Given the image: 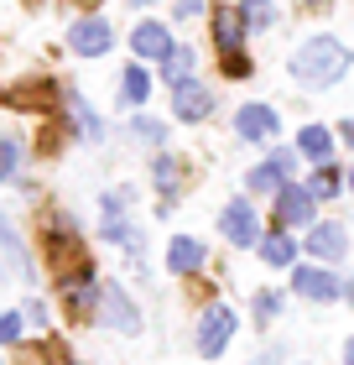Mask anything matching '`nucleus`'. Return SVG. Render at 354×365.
Listing matches in <instances>:
<instances>
[{
  "instance_id": "obj_1",
  "label": "nucleus",
  "mask_w": 354,
  "mask_h": 365,
  "mask_svg": "<svg viewBox=\"0 0 354 365\" xmlns=\"http://www.w3.org/2000/svg\"><path fill=\"white\" fill-rule=\"evenodd\" d=\"M344 68H349V47L333 42V37H313V42H302L292 53V78H297V84H308V89L339 84Z\"/></svg>"
},
{
  "instance_id": "obj_2",
  "label": "nucleus",
  "mask_w": 354,
  "mask_h": 365,
  "mask_svg": "<svg viewBox=\"0 0 354 365\" xmlns=\"http://www.w3.org/2000/svg\"><path fill=\"white\" fill-rule=\"evenodd\" d=\"M240 42H245V16L229 11V6H219L214 11V47H219V63H224L229 78L250 73V58L240 53Z\"/></svg>"
},
{
  "instance_id": "obj_3",
  "label": "nucleus",
  "mask_w": 354,
  "mask_h": 365,
  "mask_svg": "<svg viewBox=\"0 0 354 365\" xmlns=\"http://www.w3.org/2000/svg\"><path fill=\"white\" fill-rule=\"evenodd\" d=\"M99 324H110V329H120V334H136L141 329V313H136V303H130V297L115 287V282H105V287H99Z\"/></svg>"
},
{
  "instance_id": "obj_4",
  "label": "nucleus",
  "mask_w": 354,
  "mask_h": 365,
  "mask_svg": "<svg viewBox=\"0 0 354 365\" xmlns=\"http://www.w3.org/2000/svg\"><path fill=\"white\" fill-rule=\"evenodd\" d=\"M47 261L58 267V277H73L83 267V251H78V235L68 220H53V230H47Z\"/></svg>"
},
{
  "instance_id": "obj_5",
  "label": "nucleus",
  "mask_w": 354,
  "mask_h": 365,
  "mask_svg": "<svg viewBox=\"0 0 354 365\" xmlns=\"http://www.w3.org/2000/svg\"><path fill=\"white\" fill-rule=\"evenodd\" d=\"M110 42H115V31L105 16H83V21L68 26V47L78 58H99V53H110Z\"/></svg>"
},
{
  "instance_id": "obj_6",
  "label": "nucleus",
  "mask_w": 354,
  "mask_h": 365,
  "mask_svg": "<svg viewBox=\"0 0 354 365\" xmlns=\"http://www.w3.org/2000/svg\"><path fill=\"white\" fill-rule=\"evenodd\" d=\"M292 168H297V152H271V162L250 168L245 188H250V193H281L286 182H292Z\"/></svg>"
},
{
  "instance_id": "obj_7",
  "label": "nucleus",
  "mask_w": 354,
  "mask_h": 365,
  "mask_svg": "<svg viewBox=\"0 0 354 365\" xmlns=\"http://www.w3.org/2000/svg\"><path fill=\"white\" fill-rule=\"evenodd\" d=\"M219 230L229 235V245H261V220L250 209V198H234V204L219 214Z\"/></svg>"
},
{
  "instance_id": "obj_8",
  "label": "nucleus",
  "mask_w": 354,
  "mask_h": 365,
  "mask_svg": "<svg viewBox=\"0 0 354 365\" xmlns=\"http://www.w3.org/2000/svg\"><path fill=\"white\" fill-rule=\"evenodd\" d=\"M229 334H234V313H229V308H209L204 319H198V350H204V360L224 355Z\"/></svg>"
},
{
  "instance_id": "obj_9",
  "label": "nucleus",
  "mask_w": 354,
  "mask_h": 365,
  "mask_svg": "<svg viewBox=\"0 0 354 365\" xmlns=\"http://www.w3.org/2000/svg\"><path fill=\"white\" fill-rule=\"evenodd\" d=\"M313 204H318L313 188H297V182H286V188L276 193V220H281V225H308V220H313Z\"/></svg>"
},
{
  "instance_id": "obj_10",
  "label": "nucleus",
  "mask_w": 354,
  "mask_h": 365,
  "mask_svg": "<svg viewBox=\"0 0 354 365\" xmlns=\"http://www.w3.org/2000/svg\"><path fill=\"white\" fill-rule=\"evenodd\" d=\"M172 110L182 115V120H209V110H214V94L198 84V78H182V84L172 89Z\"/></svg>"
},
{
  "instance_id": "obj_11",
  "label": "nucleus",
  "mask_w": 354,
  "mask_h": 365,
  "mask_svg": "<svg viewBox=\"0 0 354 365\" xmlns=\"http://www.w3.org/2000/svg\"><path fill=\"white\" fill-rule=\"evenodd\" d=\"M292 287H297L302 297H313V303H328V297L344 292V282L328 277L323 267H297V272H292Z\"/></svg>"
},
{
  "instance_id": "obj_12",
  "label": "nucleus",
  "mask_w": 354,
  "mask_h": 365,
  "mask_svg": "<svg viewBox=\"0 0 354 365\" xmlns=\"http://www.w3.org/2000/svg\"><path fill=\"white\" fill-rule=\"evenodd\" d=\"M276 110L271 105H245L240 115H234V130H240L245 141H266V136H276Z\"/></svg>"
},
{
  "instance_id": "obj_13",
  "label": "nucleus",
  "mask_w": 354,
  "mask_h": 365,
  "mask_svg": "<svg viewBox=\"0 0 354 365\" xmlns=\"http://www.w3.org/2000/svg\"><path fill=\"white\" fill-rule=\"evenodd\" d=\"M204 261H209V251L198 240H188V235H177L172 245H167V272H172V277H188V272L204 267Z\"/></svg>"
},
{
  "instance_id": "obj_14",
  "label": "nucleus",
  "mask_w": 354,
  "mask_h": 365,
  "mask_svg": "<svg viewBox=\"0 0 354 365\" xmlns=\"http://www.w3.org/2000/svg\"><path fill=\"white\" fill-rule=\"evenodd\" d=\"M130 47H136L141 58H167L172 53V31H167L162 21H141L136 31H130Z\"/></svg>"
},
{
  "instance_id": "obj_15",
  "label": "nucleus",
  "mask_w": 354,
  "mask_h": 365,
  "mask_svg": "<svg viewBox=\"0 0 354 365\" xmlns=\"http://www.w3.org/2000/svg\"><path fill=\"white\" fill-rule=\"evenodd\" d=\"M297 152L308 157V162H318V168H323V162L333 157V130H328V125H302Z\"/></svg>"
},
{
  "instance_id": "obj_16",
  "label": "nucleus",
  "mask_w": 354,
  "mask_h": 365,
  "mask_svg": "<svg viewBox=\"0 0 354 365\" xmlns=\"http://www.w3.org/2000/svg\"><path fill=\"white\" fill-rule=\"evenodd\" d=\"M308 251L323 256V261H339V256H344V230H339V225H313Z\"/></svg>"
},
{
  "instance_id": "obj_17",
  "label": "nucleus",
  "mask_w": 354,
  "mask_h": 365,
  "mask_svg": "<svg viewBox=\"0 0 354 365\" xmlns=\"http://www.w3.org/2000/svg\"><path fill=\"white\" fill-rule=\"evenodd\" d=\"M0 251L11 256V267L21 272V277H31V256H26V245H21V235H16V230L0 220Z\"/></svg>"
},
{
  "instance_id": "obj_18",
  "label": "nucleus",
  "mask_w": 354,
  "mask_h": 365,
  "mask_svg": "<svg viewBox=\"0 0 354 365\" xmlns=\"http://www.w3.org/2000/svg\"><path fill=\"white\" fill-rule=\"evenodd\" d=\"M261 256L271 261V267H292L297 240H292V235H261Z\"/></svg>"
},
{
  "instance_id": "obj_19",
  "label": "nucleus",
  "mask_w": 354,
  "mask_h": 365,
  "mask_svg": "<svg viewBox=\"0 0 354 365\" xmlns=\"http://www.w3.org/2000/svg\"><path fill=\"white\" fill-rule=\"evenodd\" d=\"M120 94H125V105H146V94H151V73L141 68H125V78H120Z\"/></svg>"
},
{
  "instance_id": "obj_20",
  "label": "nucleus",
  "mask_w": 354,
  "mask_h": 365,
  "mask_svg": "<svg viewBox=\"0 0 354 365\" xmlns=\"http://www.w3.org/2000/svg\"><path fill=\"white\" fill-rule=\"evenodd\" d=\"M240 16H245V26H250V31L276 26V6H271V0H245V6H240Z\"/></svg>"
},
{
  "instance_id": "obj_21",
  "label": "nucleus",
  "mask_w": 354,
  "mask_h": 365,
  "mask_svg": "<svg viewBox=\"0 0 354 365\" xmlns=\"http://www.w3.org/2000/svg\"><path fill=\"white\" fill-rule=\"evenodd\" d=\"M188 68H193V53H188V47H172V53L162 58V73L172 78V84H182V78H188Z\"/></svg>"
},
{
  "instance_id": "obj_22",
  "label": "nucleus",
  "mask_w": 354,
  "mask_h": 365,
  "mask_svg": "<svg viewBox=\"0 0 354 365\" xmlns=\"http://www.w3.org/2000/svg\"><path fill=\"white\" fill-rule=\"evenodd\" d=\"M21 157H26V152H21V141H11V136L0 141V182H6V178H16V168H21Z\"/></svg>"
},
{
  "instance_id": "obj_23",
  "label": "nucleus",
  "mask_w": 354,
  "mask_h": 365,
  "mask_svg": "<svg viewBox=\"0 0 354 365\" xmlns=\"http://www.w3.org/2000/svg\"><path fill=\"white\" fill-rule=\"evenodd\" d=\"M339 182H344V178H339V173H333L328 162H323V168L313 173V182H308V188H313L318 198H333V193H339Z\"/></svg>"
},
{
  "instance_id": "obj_24",
  "label": "nucleus",
  "mask_w": 354,
  "mask_h": 365,
  "mask_svg": "<svg viewBox=\"0 0 354 365\" xmlns=\"http://www.w3.org/2000/svg\"><path fill=\"white\" fill-rule=\"evenodd\" d=\"M6 99L11 105H47V84H16L6 89Z\"/></svg>"
},
{
  "instance_id": "obj_25",
  "label": "nucleus",
  "mask_w": 354,
  "mask_h": 365,
  "mask_svg": "<svg viewBox=\"0 0 354 365\" xmlns=\"http://www.w3.org/2000/svg\"><path fill=\"white\" fill-rule=\"evenodd\" d=\"M73 120H78V130H83V136H89V141H99V136H105V125L94 120V110L83 105V99H73Z\"/></svg>"
},
{
  "instance_id": "obj_26",
  "label": "nucleus",
  "mask_w": 354,
  "mask_h": 365,
  "mask_svg": "<svg viewBox=\"0 0 354 365\" xmlns=\"http://www.w3.org/2000/svg\"><path fill=\"white\" fill-rule=\"evenodd\" d=\"M151 178H157V182H162V193H172V188H177V162H172V157H167V152H162L157 162H151Z\"/></svg>"
},
{
  "instance_id": "obj_27",
  "label": "nucleus",
  "mask_w": 354,
  "mask_h": 365,
  "mask_svg": "<svg viewBox=\"0 0 354 365\" xmlns=\"http://www.w3.org/2000/svg\"><path fill=\"white\" fill-rule=\"evenodd\" d=\"M26 329V313H0V344H16Z\"/></svg>"
},
{
  "instance_id": "obj_28",
  "label": "nucleus",
  "mask_w": 354,
  "mask_h": 365,
  "mask_svg": "<svg viewBox=\"0 0 354 365\" xmlns=\"http://www.w3.org/2000/svg\"><path fill=\"white\" fill-rule=\"evenodd\" d=\"M256 313H261V319H276V313H281V297H276V292H261V297H256Z\"/></svg>"
},
{
  "instance_id": "obj_29",
  "label": "nucleus",
  "mask_w": 354,
  "mask_h": 365,
  "mask_svg": "<svg viewBox=\"0 0 354 365\" xmlns=\"http://www.w3.org/2000/svg\"><path fill=\"white\" fill-rule=\"evenodd\" d=\"M136 136H141V141H157V146H162V125H157V120H136Z\"/></svg>"
},
{
  "instance_id": "obj_30",
  "label": "nucleus",
  "mask_w": 354,
  "mask_h": 365,
  "mask_svg": "<svg viewBox=\"0 0 354 365\" xmlns=\"http://www.w3.org/2000/svg\"><path fill=\"white\" fill-rule=\"evenodd\" d=\"M26 319H31V324L42 329V324H47V308H42V303H26Z\"/></svg>"
},
{
  "instance_id": "obj_31",
  "label": "nucleus",
  "mask_w": 354,
  "mask_h": 365,
  "mask_svg": "<svg viewBox=\"0 0 354 365\" xmlns=\"http://www.w3.org/2000/svg\"><path fill=\"white\" fill-rule=\"evenodd\" d=\"M344 365H354V339H349V344H344Z\"/></svg>"
},
{
  "instance_id": "obj_32",
  "label": "nucleus",
  "mask_w": 354,
  "mask_h": 365,
  "mask_svg": "<svg viewBox=\"0 0 354 365\" xmlns=\"http://www.w3.org/2000/svg\"><path fill=\"white\" fill-rule=\"evenodd\" d=\"M276 360H281V355H261V360H256V365H276Z\"/></svg>"
},
{
  "instance_id": "obj_33",
  "label": "nucleus",
  "mask_w": 354,
  "mask_h": 365,
  "mask_svg": "<svg viewBox=\"0 0 354 365\" xmlns=\"http://www.w3.org/2000/svg\"><path fill=\"white\" fill-rule=\"evenodd\" d=\"M349 193H354V168H349Z\"/></svg>"
},
{
  "instance_id": "obj_34",
  "label": "nucleus",
  "mask_w": 354,
  "mask_h": 365,
  "mask_svg": "<svg viewBox=\"0 0 354 365\" xmlns=\"http://www.w3.org/2000/svg\"><path fill=\"white\" fill-rule=\"evenodd\" d=\"M136 6H151V0H136Z\"/></svg>"
},
{
  "instance_id": "obj_35",
  "label": "nucleus",
  "mask_w": 354,
  "mask_h": 365,
  "mask_svg": "<svg viewBox=\"0 0 354 365\" xmlns=\"http://www.w3.org/2000/svg\"><path fill=\"white\" fill-rule=\"evenodd\" d=\"M0 277H6V267H0Z\"/></svg>"
},
{
  "instance_id": "obj_36",
  "label": "nucleus",
  "mask_w": 354,
  "mask_h": 365,
  "mask_svg": "<svg viewBox=\"0 0 354 365\" xmlns=\"http://www.w3.org/2000/svg\"><path fill=\"white\" fill-rule=\"evenodd\" d=\"M68 365H78V360H68Z\"/></svg>"
},
{
  "instance_id": "obj_37",
  "label": "nucleus",
  "mask_w": 354,
  "mask_h": 365,
  "mask_svg": "<svg viewBox=\"0 0 354 365\" xmlns=\"http://www.w3.org/2000/svg\"><path fill=\"white\" fill-rule=\"evenodd\" d=\"M313 6H318V0H313Z\"/></svg>"
}]
</instances>
